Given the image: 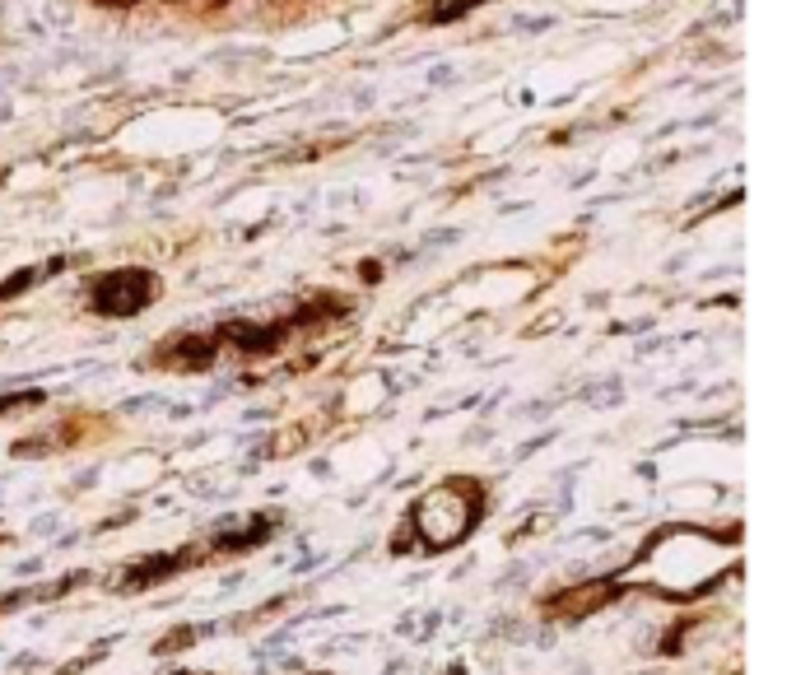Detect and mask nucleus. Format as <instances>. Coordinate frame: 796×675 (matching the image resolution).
Here are the masks:
<instances>
[{"mask_svg":"<svg viewBox=\"0 0 796 675\" xmlns=\"http://www.w3.org/2000/svg\"><path fill=\"white\" fill-rule=\"evenodd\" d=\"M629 573L671 601H689L722 578V540L708 531H662L652 545H643Z\"/></svg>","mask_w":796,"mask_h":675,"instance_id":"1","label":"nucleus"},{"mask_svg":"<svg viewBox=\"0 0 796 675\" xmlns=\"http://www.w3.org/2000/svg\"><path fill=\"white\" fill-rule=\"evenodd\" d=\"M489 503H485V485H475L466 475H452V480H438L429 494H419L415 508H410V536L424 554H443L461 540H471V531L485 522Z\"/></svg>","mask_w":796,"mask_h":675,"instance_id":"2","label":"nucleus"},{"mask_svg":"<svg viewBox=\"0 0 796 675\" xmlns=\"http://www.w3.org/2000/svg\"><path fill=\"white\" fill-rule=\"evenodd\" d=\"M159 294V280L149 275V270H108V275H98L94 280V312L103 317H135L140 308H149Z\"/></svg>","mask_w":796,"mask_h":675,"instance_id":"3","label":"nucleus"},{"mask_svg":"<svg viewBox=\"0 0 796 675\" xmlns=\"http://www.w3.org/2000/svg\"><path fill=\"white\" fill-rule=\"evenodd\" d=\"M159 364H168V368H210V364H215V340L177 336V340H168V345H159Z\"/></svg>","mask_w":796,"mask_h":675,"instance_id":"4","label":"nucleus"},{"mask_svg":"<svg viewBox=\"0 0 796 675\" xmlns=\"http://www.w3.org/2000/svg\"><path fill=\"white\" fill-rule=\"evenodd\" d=\"M28 284H33V270H19V275H14V280H5V284H0V298H10V294H24Z\"/></svg>","mask_w":796,"mask_h":675,"instance_id":"5","label":"nucleus"},{"mask_svg":"<svg viewBox=\"0 0 796 675\" xmlns=\"http://www.w3.org/2000/svg\"><path fill=\"white\" fill-rule=\"evenodd\" d=\"M42 396L28 392V396H0V415H10V410H19V405H38Z\"/></svg>","mask_w":796,"mask_h":675,"instance_id":"6","label":"nucleus"}]
</instances>
